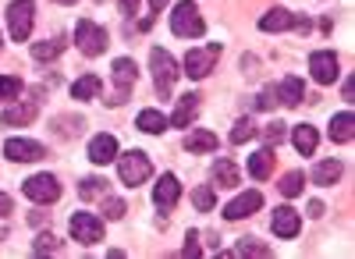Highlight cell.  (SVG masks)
<instances>
[{
	"label": "cell",
	"instance_id": "6da1fadb",
	"mask_svg": "<svg viewBox=\"0 0 355 259\" xmlns=\"http://www.w3.org/2000/svg\"><path fill=\"white\" fill-rule=\"evenodd\" d=\"M171 33L182 36V39H196V36L206 33V21H202V15H199V8L192 4V0H182V4L174 8V15H171Z\"/></svg>",
	"mask_w": 355,
	"mask_h": 259
},
{
	"label": "cell",
	"instance_id": "7a4b0ae2",
	"mask_svg": "<svg viewBox=\"0 0 355 259\" xmlns=\"http://www.w3.org/2000/svg\"><path fill=\"white\" fill-rule=\"evenodd\" d=\"M33 21H36V4L33 0H11L8 8V33L15 43H25L33 36Z\"/></svg>",
	"mask_w": 355,
	"mask_h": 259
},
{
	"label": "cell",
	"instance_id": "3957f363",
	"mask_svg": "<svg viewBox=\"0 0 355 259\" xmlns=\"http://www.w3.org/2000/svg\"><path fill=\"white\" fill-rule=\"evenodd\" d=\"M117 175H121V181L128 188H135V185H142L146 178L153 175V163H150V157H146L142 150H128L125 157H117Z\"/></svg>",
	"mask_w": 355,
	"mask_h": 259
},
{
	"label": "cell",
	"instance_id": "277c9868",
	"mask_svg": "<svg viewBox=\"0 0 355 259\" xmlns=\"http://www.w3.org/2000/svg\"><path fill=\"white\" fill-rule=\"evenodd\" d=\"M224 53V46L220 43H210V46H192L189 53H185V75L189 78H206L214 71V64H217V57Z\"/></svg>",
	"mask_w": 355,
	"mask_h": 259
},
{
	"label": "cell",
	"instance_id": "5b68a950",
	"mask_svg": "<svg viewBox=\"0 0 355 259\" xmlns=\"http://www.w3.org/2000/svg\"><path fill=\"white\" fill-rule=\"evenodd\" d=\"M150 64H153V85H157V93L160 96H171L174 89V82H178V64H174V57L160 46L150 50Z\"/></svg>",
	"mask_w": 355,
	"mask_h": 259
},
{
	"label": "cell",
	"instance_id": "8992f818",
	"mask_svg": "<svg viewBox=\"0 0 355 259\" xmlns=\"http://www.w3.org/2000/svg\"><path fill=\"white\" fill-rule=\"evenodd\" d=\"M75 39H78V50H82L85 57H100V53L107 50V28H100L96 21H89V18H78Z\"/></svg>",
	"mask_w": 355,
	"mask_h": 259
},
{
	"label": "cell",
	"instance_id": "52a82bcc",
	"mask_svg": "<svg viewBox=\"0 0 355 259\" xmlns=\"http://www.w3.org/2000/svg\"><path fill=\"white\" fill-rule=\"evenodd\" d=\"M132 89H135V61L132 57H117L114 61V96H110V103L121 107L132 96Z\"/></svg>",
	"mask_w": 355,
	"mask_h": 259
},
{
	"label": "cell",
	"instance_id": "ba28073f",
	"mask_svg": "<svg viewBox=\"0 0 355 259\" xmlns=\"http://www.w3.org/2000/svg\"><path fill=\"white\" fill-rule=\"evenodd\" d=\"M21 192L33 199V203H57L61 199V185H57V178L53 175H33L25 185H21Z\"/></svg>",
	"mask_w": 355,
	"mask_h": 259
},
{
	"label": "cell",
	"instance_id": "9c48e42d",
	"mask_svg": "<svg viewBox=\"0 0 355 259\" xmlns=\"http://www.w3.org/2000/svg\"><path fill=\"white\" fill-rule=\"evenodd\" d=\"M259 28L263 33H284V28H302V33H309V18H299L284 8H274L259 18Z\"/></svg>",
	"mask_w": 355,
	"mask_h": 259
},
{
	"label": "cell",
	"instance_id": "30bf717a",
	"mask_svg": "<svg viewBox=\"0 0 355 259\" xmlns=\"http://www.w3.org/2000/svg\"><path fill=\"white\" fill-rule=\"evenodd\" d=\"M4 157L15 160V163H36L46 157V146L43 142H33V139H8L4 142Z\"/></svg>",
	"mask_w": 355,
	"mask_h": 259
},
{
	"label": "cell",
	"instance_id": "8fae6325",
	"mask_svg": "<svg viewBox=\"0 0 355 259\" xmlns=\"http://www.w3.org/2000/svg\"><path fill=\"white\" fill-rule=\"evenodd\" d=\"M71 238L82 245H96L103 238V220L96 213H75L71 217Z\"/></svg>",
	"mask_w": 355,
	"mask_h": 259
},
{
	"label": "cell",
	"instance_id": "7c38bea8",
	"mask_svg": "<svg viewBox=\"0 0 355 259\" xmlns=\"http://www.w3.org/2000/svg\"><path fill=\"white\" fill-rule=\"evenodd\" d=\"M309 71H313V78L320 82V85H331V82H338V57L331 53V50H316L313 57H309Z\"/></svg>",
	"mask_w": 355,
	"mask_h": 259
},
{
	"label": "cell",
	"instance_id": "4fadbf2b",
	"mask_svg": "<svg viewBox=\"0 0 355 259\" xmlns=\"http://www.w3.org/2000/svg\"><path fill=\"white\" fill-rule=\"evenodd\" d=\"M259 206H263V195L259 192H242L239 199H231V203L224 206V217L227 220H242V217H252Z\"/></svg>",
	"mask_w": 355,
	"mask_h": 259
},
{
	"label": "cell",
	"instance_id": "5bb4252c",
	"mask_svg": "<svg viewBox=\"0 0 355 259\" xmlns=\"http://www.w3.org/2000/svg\"><path fill=\"white\" fill-rule=\"evenodd\" d=\"M274 235L277 238H295L302 231V217H299V210H291V206H281L277 213H274Z\"/></svg>",
	"mask_w": 355,
	"mask_h": 259
},
{
	"label": "cell",
	"instance_id": "9a60e30c",
	"mask_svg": "<svg viewBox=\"0 0 355 259\" xmlns=\"http://www.w3.org/2000/svg\"><path fill=\"white\" fill-rule=\"evenodd\" d=\"M89 160H93L96 167H103V163H110V160H117V139L114 135H96L93 142H89Z\"/></svg>",
	"mask_w": 355,
	"mask_h": 259
},
{
	"label": "cell",
	"instance_id": "2e32d148",
	"mask_svg": "<svg viewBox=\"0 0 355 259\" xmlns=\"http://www.w3.org/2000/svg\"><path fill=\"white\" fill-rule=\"evenodd\" d=\"M178 195H182V185H178V178H174V175H164V178L157 181V188H153V203H157L160 210H171V206L178 203Z\"/></svg>",
	"mask_w": 355,
	"mask_h": 259
},
{
	"label": "cell",
	"instance_id": "e0dca14e",
	"mask_svg": "<svg viewBox=\"0 0 355 259\" xmlns=\"http://www.w3.org/2000/svg\"><path fill=\"white\" fill-rule=\"evenodd\" d=\"M196 114H199V96L189 93V96L178 100V107H174V114H171V121H167V125H174V128H189Z\"/></svg>",
	"mask_w": 355,
	"mask_h": 259
},
{
	"label": "cell",
	"instance_id": "ac0fdd59",
	"mask_svg": "<svg viewBox=\"0 0 355 259\" xmlns=\"http://www.w3.org/2000/svg\"><path fill=\"white\" fill-rule=\"evenodd\" d=\"M327 135H331V142H352V139H355V114H352V110L334 114Z\"/></svg>",
	"mask_w": 355,
	"mask_h": 259
},
{
	"label": "cell",
	"instance_id": "d6986e66",
	"mask_svg": "<svg viewBox=\"0 0 355 259\" xmlns=\"http://www.w3.org/2000/svg\"><path fill=\"white\" fill-rule=\"evenodd\" d=\"M291 142H295V150H299L302 157H313V153H316V146H320V135H316V128H313V125H295Z\"/></svg>",
	"mask_w": 355,
	"mask_h": 259
},
{
	"label": "cell",
	"instance_id": "ffe728a7",
	"mask_svg": "<svg viewBox=\"0 0 355 259\" xmlns=\"http://www.w3.org/2000/svg\"><path fill=\"white\" fill-rule=\"evenodd\" d=\"M274 93H277V100L284 103V107H299L302 103V96H306V89H302V78H284L281 85H274Z\"/></svg>",
	"mask_w": 355,
	"mask_h": 259
},
{
	"label": "cell",
	"instance_id": "44dd1931",
	"mask_svg": "<svg viewBox=\"0 0 355 259\" xmlns=\"http://www.w3.org/2000/svg\"><path fill=\"white\" fill-rule=\"evenodd\" d=\"M274 153L270 150H259V153H252L249 157V175L256 178V181H266V178H270V170H274Z\"/></svg>",
	"mask_w": 355,
	"mask_h": 259
},
{
	"label": "cell",
	"instance_id": "7402d4cb",
	"mask_svg": "<svg viewBox=\"0 0 355 259\" xmlns=\"http://www.w3.org/2000/svg\"><path fill=\"white\" fill-rule=\"evenodd\" d=\"M36 118V103H18L11 110H4V118H0V125L4 128H18V125H28Z\"/></svg>",
	"mask_w": 355,
	"mask_h": 259
},
{
	"label": "cell",
	"instance_id": "603a6c76",
	"mask_svg": "<svg viewBox=\"0 0 355 259\" xmlns=\"http://www.w3.org/2000/svg\"><path fill=\"white\" fill-rule=\"evenodd\" d=\"M185 150H189V153H214V150H217V135L199 128V132H192V135L185 139Z\"/></svg>",
	"mask_w": 355,
	"mask_h": 259
},
{
	"label": "cell",
	"instance_id": "cb8c5ba5",
	"mask_svg": "<svg viewBox=\"0 0 355 259\" xmlns=\"http://www.w3.org/2000/svg\"><path fill=\"white\" fill-rule=\"evenodd\" d=\"M100 89H103V82H100L96 75H82V78L71 85V96H75V100H93V96H100Z\"/></svg>",
	"mask_w": 355,
	"mask_h": 259
},
{
	"label": "cell",
	"instance_id": "d4e9b609",
	"mask_svg": "<svg viewBox=\"0 0 355 259\" xmlns=\"http://www.w3.org/2000/svg\"><path fill=\"white\" fill-rule=\"evenodd\" d=\"M338 178H341V163H338V160H323V163H316V170H313V181L323 185V188L334 185Z\"/></svg>",
	"mask_w": 355,
	"mask_h": 259
},
{
	"label": "cell",
	"instance_id": "484cf974",
	"mask_svg": "<svg viewBox=\"0 0 355 259\" xmlns=\"http://www.w3.org/2000/svg\"><path fill=\"white\" fill-rule=\"evenodd\" d=\"M135 125H139V128H142L146 135H160V132L167 128V118H164L160 110H142Z\"/></svg>",
	"mask_w": 355,
	"mask_h": 259
},
{
	"label": "cell",
	"instance_id": "4316f807",
	"mask_svg": "<svg viewBox=\"0 0 355 259\" xmlns=\"http://www.w3.org/2000/svg\"><path fill=\"white\" fill-rule=\"evenodd\" d=\"M214 181H217L220 188H234V185H239V170H234L231 160H217V163H214Z\"/></svg>",
	"mask_w": 355,
	"mask_h": 259
},
{
	"label": "cell",
	"instance_id": "83f0119b",
	"mask_svg": "<svg viewBox=\"0 0 355 259\" xmlns=\"http://www.w3.org/2000/svg\"><path fill=\"white\" fill-rule=\"evenodd\" d=\"M64 50V39H43V43H33V57L36 61H53V57H61Z\"/></svg>",
	"mask_w": 355,
	"mask_h": 259
},
{
	"label": "cell",
	"instance_id": "f1b7e54d",
	"mask_svg": "<svg viewBox=\"0 0 355 259\" xmlns=\"http://www.w3.org/2000/svg\"><path fill=\"white\" fill-rule=\"evenodd\" d=\"M302 185H306V175H302V170H288V175L281 178V192H284L288 199L299 195V192H302Z\"/></svg>",
	"mask_w": 355,
	"mask_h": 259
},
{
	"label": "cell",
	"instance_id": "f546056e",
	"mask_svg": "<svg viewBox=\"0 0 355 259\" xmlns=\"http://www.w3.org/2000/svg\"><path fill=\"white\" fill-rule=\"evenodd\" d=\"M192 203H196V210H199V213H210V210H214V203H217V195H214V188H210V185H199V188L192 192Z\"/></svg>",
	"mask_w": 355,
	"mask_h": 259
},
{
	"label": "cell",
	"instance_id": "4dcf8cb0",
	"mask_svg": "<svg viewBox=\"0 0 355 259\" xmlns=\"http://www.w3.org/2000/svg\"><path fill=\"white\" fill-rule=\"evenodd\" d=\"M256 132H259V128H256V125H252L249 118H242L239 125L231 128V142H234V146H245L249 139H256Z\"/></svg>",
	"mask_w": 355,
	"mask_h": 259
},
{
	"label": "cell",
	"instance_id": "1f68e13d",
	"mask_svg": "<svg viewBox=\"0 0 355 259\" xmlns=\"http://www.w3.org/2000/svg\"><path fill=\"white\" fill-rule=\"evenodd\" d=\"M107 192V181H100V178H82L78 181V195L82 199H96V195H103Z\"/></svg>",
	"mask_w": 355,
	"mask_h": 259
},
{
	"label": "cell",
	"instance_id": "d6a6232c",
	"mask_svg": "<svg viewBox=\"0 0 355 259\" xmlns=\"http://www.w3.org/2000/svg\"><path fill=\"white\" fill-rule=\"evenodd\" d=\"M21 93V78L15 75H0V100H15Z\"/></svg>",
	"mask_w": 355,
	"mask_h": 259
},
{
	"label": "cell",
	"instance_id": "836d02e7",
	"mask_svg": "<svg viewBox=\"0 0 355 259\" xmlns=\"http://www.w3.org/2000/svg\"><path fill=\"white\" fill-rule=\"evenodd\" d=\"M57 249H61V242H57L53 235H40L36 245H33V256H46V252H57Z\"/></svg>",
	"mask_w": 355,
	"mask_h": 259
},
{
	"label": "cell",
	"instance_id": "e575fe53",
	"mask_svg": "<svg viewBox=\"0 0 355 259\" xmlns=\"http://www.w3.org/2000/svg\"><path fill=\"white\" fill-rule=\"evenodd\" d=\"M231 256H270V249H266V245H256L252 238H245L239 249H234Z\"/></svg>",
	"mask_w": 355,
	"mask_h": 259
},
{
	"label": "cell",
	"instance_id": "d590c367",
	"mask_svg": "<svg viewBox=\"0 0 355 259\" xmlns=\"http://www.w3.org/2000/svg\"><path fill=\"white\" fill-rule=\"evenodd\" d=\"M256 135H263L266 146H274V142H281V139H284V125H281V121H274V125H266V128H263V132H256Z\"/></svg>",
	"mask_w": 355,
	"mask_h": 259
},
{
	"label": "cell",
	"instance_id": "8d00e7d4",
	"mask_svg": "<svg viewBox=\"0 0 355 259\" xmlns=\"http://www.w3.org/2000/svg\"><path fill=\"white\" fill-rule=\"evenodd\" d=\"M103 210H107L110 220H121V217H125V199H114V195H110L107 203H103Z\"/></svg>",
	"mask_w": 355,
	"mask_h": 259
},
{
	"label": "cell",
	"instance_id": "74e56055",
	"mask_svg": "<svg viewBox=\"0 0 355 259\" xmlns=\"http://www.w3.org/2000/svg\"><path fill=\"white\" fill-rule=\"evenodd\" d=\"M11 213V195H4V192H0V220H4Z\"/></svg>",
	"mask_w": 355,
	"mask_h": 259
},
{
	"label": "cell",
	"instance_id": "f35d334b",
	"mask_svg": "<svg viewBox=\"0 0 355 259\" xmlns=\"http://www.w3.org/2000/svg\"><path fill=\"white\" fill-rule=\"evenodd\" d=\"M274 100H277V93H274V89H266V93L259 96V107H263V110H266V107H274Z\"/></svg>",
	"mask_w": 355,
	"mask_h": 259
},
{
	"label": "cell",
	"instance_id": "ab89813d",
	"mask_svg": "<svg viewBox=\"0 0 355 259\" xmlns=\"http://www.w3.org/2000/svg\"><path fill=\"white\" fill-rule=\"evenodd\" d=\"M135 11H139V0H121V15H128V18H132Z\"/></svg>",
	"mask_w": 355,
	"mask_h": 259
},
{
	"label": "cell",
	"instance_id": "60d3db41",
	"mask_svg": "<svg viewBox=\"0 0 355 259\" xmlns=\"http://www.w3.org/2000/svg\"><path fill=\"white\" fill-rule=\"evenodd\" d=\"M185 256H199V245H196V231H189V245H185Z\"/></svg>",
	"mask_w": 355,
	"mask_h": 259
},
{
	"label": "cell",
	"instance_id": "b9f144b4",
	"mask_svg": "<svg viewBox=\"0 0 355 259\" xmlns=\"http://www.w3.org/2000/svg\"><path fill=\"white\" fill-rule=\"evenodd\" d=\"M309 217H323V203H320V199H313V203H309Z\"/></svg>",
	"mask_w": 355,
	"mask_h": 259
},
{
	"label": "cell",
	"instance_id": "7bdbcfd3",
	"mask_svg": "<svg viewBox=\"0 0 355 259\" xmlns=\"http://www.w3.org/2000/svg\"><path fill=\"white\" fill-rule=\"evenodd\" d=\"M164 4H167V0H150V8H153V15H160V11H164Z\"/></svg>",
	"mask_w": 355,
	"mask_h": 259
},
{
	"label": "cell",
	"instance_id": "ee69618b",
	"mask_svg": "<svg viewBox=\"0 0 355 259\" xmlns=\"http://www.w3.org/2000/svg\"><path fill=\"white\" fill-rule=\"evenodd\" d=\"M53 4H75V0H53Z\"/></svg>",
	"mask_w": 355,
	"mask_h": 259
},
{
	"label": "cell",
	"instance_id": "f6af8a7d",
	"mask_svg": "<svg viewBox=\"0 0 355 259\" xmlns=\"http://www.w3.org/2000/svg\"><path fill=\"white\" fill-rule=\"evenodd\" d=\"M0 46H4V43H0Z\"/></svg>",
	"mask_w": 355,
	"mask_h": 259
}]
</instances>
